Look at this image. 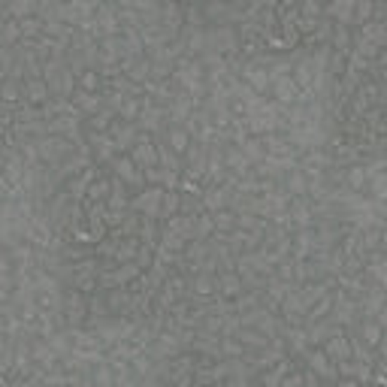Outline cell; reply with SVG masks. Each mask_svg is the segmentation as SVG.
<instances>
[{"label": "cell", "mask_w": 387, "mask_h": 387, "mask_svg": "<svg viewBox=\"0 0 387 387\" xmlns=\"http://www.w3.org/2000/svg\"><path fill=\"white\" fill-rule=\"evenodd\" d=\"M163 191H167V188H161V185H145L142 191H137V194L130 197V209L140 212L142 218L161 221V200H163Z\"/></svg>", "instance_id": "6da1fadb"}, {"label": "cell", "mask_w": 387, "mask_h": 387, "mask_svg": "<svg viewBox=\"0 0 387 387\" xmlns=\"http://www.w3.org/2000/svg\"><path fill=\"white\" fill-rule=\"evenodd\" d=\"M106 170H109L112 176H118V179H121L124 185H128L133 194L145 188V176H142V170L137 167V163H133L130 154H115L112 163H109V167H106Z\"/></svg>", "instance_id": "7a4b0ae2"}, {"label": "cell", "mask_w": 387, "mask_h": 387, "mask_svg": "<svg viewBox=\"0 0 387 387\" xmlns=\"http://www.w3.org/2000/svg\"><path fill=\"white\" fill-rule=\"evenodd\" d=\"M46 82H48V91H52V100H64V103H70L76 88H79V79H76V73L67 64L61 67V70L48 73Z\"/></svg>", "instance_id": "3957f363"}, {"label": "cell", "mask_w": 387, "mask_h": 387, "mask_svg": "<svg viewBox=\"0 0 387 387\" xmlns=\"http://www.w3.org/2000/svg\"><path fill=\"white\" fill-rule=\"evenodd\" d=\"M128 154H130L133 163H137L142 172L151 170V167H161V163H158V145H154V137H151V133H145V130H140V137H137V142H133V149Z\"/></svg>", "instance_id": "277c9868"}, {"label": "cell", "mask_w": 387, "mask_h": 387, "mask_svg": "<svg viewBox=\"0 0 387 387\" xmlns=\"http://www.w3.org/2000/svg\"><path fill=\"white\" fill-rule=\"evenodd\" d=\"M82 130H85V128H82ZM85 140H88V145H91V158H94V163H100V167H109L112 158L118 154V149H115V140L109 137V133L85 130Z\"/></svg>", "instance_id": "5b68a950"}, {"label": "cell", "mask_w": 387, "mask_h": 387, "mask_svg": "<svg viewBox=\"0 0 387 387\" xmlns=\"http://www.w3.org/2000/svg\"><path fill=\"white\" fill-rule=\"evenodd\" d=\"M303 363L308 366V369H315V372H318V379H321V381H330V384H336V379H339L336 363H333L330 357L324 354V348H321V345H318V348H308V351L303 354Z\"/></svg>", "instance_id": "8992f818"}, {"label": "cell", "mask_w": 387, "mask_h": 387, "mask_svg": "<svg viewBox=\"0 0 387 387\" xmlns=\"http://www.w3.org/2000/svg\"><path fill=\"white\" fill-rule=\"evenodd\" d=\"M354 330H357V336H360L375 354L384 357V327L375 321V318H360V321L354 324Z\"/></svg>", "instance_id": "52a82bcc"}, {"label": "cell", "mask_w": 387, "mask_h": 387, "mask_svg": "<svg viewBox=\"0 0 387 387\" xmlns=\"http://www.w3.org/2000/svg\"><path fill=\"white\" fill-rule=\"evenodd\" d=\"M203 209L206 212H218V209H230L233 203V188L230 185H203Z\"/></svg>", "instance_id": "ba28073f"}, {"label": "cell", "mask_w": 387, "mask_h": 387, "mask_svg": "<svg viewBox=\"0 0 387 387\" xmlns=\"http://www.w3.org/2000/svg\"><path fill=\"white\" fill-rule=\"evenodd\" d=\"M161 137H163V142H167L172 151L179 154V158H185L188 145L194 142V137L188 133V128H185V124H182V121H170L167 128H163V133H161Z\"/></svg>", "instance_id": "9c48e42d"}, {"label": "cell", "mask_w": 387, "mask_h": 387, "mask_svg": "<svg viewBox=\"0 0 387 387\" xmlns=\"http://www.w3.org/2000/svg\"><path fill=\"white\" fill-rule=\"evenodd\" d=\"M224 167H227L230 176L248 179V176H251V167H254V163H251L245 154H242L239 145H224Z\"/></svg>", "instance_id": "30bf717a"}, {"label": "cell", "mask_w": 387, "mask_h": 387, "mask_svg": "<svg viewBox=\"0 0 387 387\" xmlns=\"http://www.w3.org/2000/svg\"><path fill=\"white\" fill-rule=\"evenodd\" d=\"M103 299H106L109 315H130L133 290L130 287H109V290H103Z\"/></svg>", "instance_id": "8fae6325"}, {"label": "cell", "mask_w": 387, "mask_h": 387, "mask_svg": "<svg viewBox=\"0 0 387 387\" xmlns=\"http://www.w3.org/2000/svg\"><path fill=\"white\" fill-rule=\"evenodd\" d=\"M188 297H218V276L212 273L188 276Z\"/></svg>", "instance_id": "7c38bea8"}, {"label": "cell", "mask_w": 387, "mask_h": 387, "mask_svg": "<svg viewBox=\"0 0 387 387\" xmlns=\"http://www.w3.org/2000/svg\"><path fill=\"white\" fill-rule=\"evenodd\" d=\"M315 61H312V55H303L299 61L294 64V73H290V79H294V85L299 91H308L312 88V82H315Z\"/></svg>", "instance_id": "4fadbf2b"}, {"label": "cell", "mask_w": 387, "mask_h": 387, "mask_svg": "<svg viewBox=\"0 0 387 387\" xmlns=\"http://www.w3.org/2000/svg\"><path fill=\"white\" fill-rule=\"evenodd\" d=\"M321 348H324V354L330 357L333 363L348 360V357H351V345H348V333H345V330H342V333H336V336H330Z\"/></svg>", "instance_id": "5bb4252c"}, {"label": "cell", "mask_w": 387, "mask_h": 387, "mask_svg": "<svg viewBox=\"0 0 387 387\" xmlns=\"http://www.w3.org/2000/svg\"><path fill=\"white\" fill-rule=\"evenodd\" d=\"M70 103H76V109H79L85 118H88V115H97L100 109H106L103 94H88V91H79V88H76V94H73Z\"/></svg>", "instance_id": "9a60e30c"}, {"label": "cell", "mask_w": 387, "mask_h": 387, "mask_svg": "<svg viewBox=\"0 0 387 387\" xmlns=\"http://www.w3.org/2000/svg\"><path fill=\"white\" fill-rule=\"evenodd\" d=\"M242 290H245V285H242V278L236 269H227V273H218V294L224 299H236Z\"/></svg>", "instance_id": "2e32d148"}, {"label": "cell", "mask_w": 387, "mask_h": 387, "mask_svg": "<svg viewBox=\"0 0 387 387\" xmlns=\"http://www.w3.org/2000/svg\"><path fill=\"white\" fill-rule=\"evenodd\" d=\"M282 185H285V191L290 194V197H306V191H308V179H306V172L299 170V163H297V167H290V170L285 172Z\"/></svg>", "instance_id": "e0dca14e"}, {"label": "cell", "mask_w": 387, "mask_h": 387, "mask_svg": "<svg viewBox=\"0 0 387 387\" xmlns=\"http://www.w3.org/2000/svg\"><path fill=\"white\" fill-rule=\"evenodd\" d=\"M140 245H142L140 236H124V239H118V248H115L112 260H115V264H133V260H137V254H140Z\"/></svg>", "instance_id": "ac0fdd59"}, {"label": "cell", "mask_w": 387, "mask_h": 387, "mask_svg": "<svg viewBox=\"0 0 387 387\" xmlns=\"http://www.w3.org/2000/svg\"><path fill=\"white\" fill-rule=\"evenodd\" d=\"M25 97L31 106H46L52 100V91H48V82L46 79H27L25 82Z\"/></svg>", "instance_id": "d6986e66"}, {"label": "cell", "mask_w": 387, "mask_h": 387, "mask_svg": "<svg viewBox=\"0 0 387 387\" xmlns=\"http://www.w3.org/2000/svg\"><path fill=\"white\" fill-rule=\"evenodd\" d=\"M354 34L363 36L366 43L379 46V48H384V43H387V25L384 22H366L363 27H354Z\"/></svg>", "instance_id": "ffe728a7"}, {"label": "cell", "mask_w": 387, "mask_h": 387, "mask_svg": "<svg viewBox=\"0 0 387 387\" xmlns=\"http://www.w3.org/2000/svg\"><path fill=\"white\" fill-rule=\"evenodd\" d=\"M236 339L245 345V351H260V348H269V336H264L257 327H239Z\"/></svg>", "instance_id": "44dd1931"}, {"label": "cell", "mask_w": 387, "mask_h": 387, "mask_svg": "<svg viewBox=\"0 0 387 387\" xmlns=\"http://www.w3.org/2000/svg\"><path fill=\"white\" fill-rule=\"evenodd\" d=\"M0 97H4V106H22L27 100V97H25V82L4 79V91H0Z\"/></svg>", "instance_id": "7402d4cb"}, {"label": "cell", "mask_w": 387, "mask_h": 387, "mask_svg": "<svg viewBox=\"0 0 387 387\" xmlns=\"http://www.w3.org/2000/svg\"><path fill=\"white\" fill-rule=\"evenodd\" d=\"M342 185H345L348 191H354V194H366V172H363L360 163H354V167H345Z\"/></svg>", "instance_id": "603a6c76"}, {"label": "cell", "mask_w": 387, "mask_h": 387, "mask_svg": "<svg viewBox=\"0 0 387 387\" xmlns=\"http://www.w3.org/2000/svg\"><path fill=\"white\" fill-rule=\"evenodd\" d=\"M109 191H112V176H109V170H106L100 179L91 182V188H88V197H85V203H103L106 197H109Z\"/></svg>", "instance_id": "cb8c5ba5"}, {"label": "cell", "mask_w": 387, "mask_h": 387, "mask_svg": "<svg viewBox=\"0 0 387 387\" xmlns=\"http://www.w3.org/2000/svg\"><path fill=\"white\" fill-rule=\"evenodd\" d=\"M22 43V25L15 18H4V34H0V48H15Z\"/></svg>", "instance_id": "d4e9b609"}, {"label": "cell", "mask_w": 387, "mask_h": 387, "mask_svg": "<svg viewBox=\"0 0 387 387\" xmlns=\"http://www.w3.org/2000/svg\"><path fill=\"white\" fill-rule=\"evenodd\" d=\"M242 149V154H245V158L251 161V163H260L266 158V145H264V137H248L245 142L239 145Z\"/></svg>", "instance_id": "484cf974"}, {"label": "cell", "mask_w": 387, "mask_h": 387, "mask_svg": "<svg viewBox=\"0 0 387 387\" xmlns=\"http://www.w3.org/2000/svg\"><path fill=\"white\" fill-rule=\"evenodd\" d=\"M140 227H142V215H140V212H133V209H128V212H124L121 227L112 230V233H118L121 239L124 236H140Z\"/></svg>", "instance_id": "4316f807"}, {"label": "cell", "mask_w": 387, "mask_h": 387, "mask_svg": "<svg viewBox=\"0 0 387 387\" xmlns=\"http://www.w3.org/2000/svg\"><path fill=\"white\" fill-rule=\"evenodd\" d=\"M179 209H182V191H163V200H161V221L179 215Z\"/></svg>", "instance_id": "83f0119b"}, {"label": "cell", "mask_w": 387, "mask_h": 387, "mask_svg": "<svg viewBox=\"0 0 387 387\" xmlns=\"http://www.w3.org/2000/svg\"><path fill=\"white\" fill-rule=\"evenodd\" d=\"M330 46H333V52H342V55L351 52V27H345V25H333Z\"/></svg>", "instance_id": "f1b7e54d"}, {"label": "cell", "mask_w": 387, "mask_h": 387, "mask_svg": "<svg viewBox=\"0 0 387 387\" xmlns=\"http://www.w3.org/2000/svg\"><path fill=\"white\" fill-rule=\"evenodd\" d=\"M212 221H215V230H218V233H233V230H236V212H233V209H218V212H212Z\"/></svg>", "instance_id": "f546056e"}, {"label": "cell", "mask_w": 387, "mask_h": 387, "mask_svg": "<svg viewBox=\"0 0 387 387\" xmlns=\"http://www.w3.org/2000/svg\"><path fill=\"white\" fill-rule=\"evenodd\" d=\"M94 384H100V387H115V369H112V363L106 360V357L94 363Z\"/></svg>", "instance_id": "4dcf8cb0"}, {"label": "cell", "mask_w": 387, "mask_h": 387, "mask_svg": "<svg viewBox=\"0 0 387 387\" xmlns=\"http://www.w3.org/2000/svg\"><path fill=\"white\" fill-rule=\"evenodd\" d=\"M372 13H375V4H372V0H354V22H351V31H354V27H363L366 22H372Z\"/></svg>", "instance_id": "1f68e13d"}, {"label": "cell", "mask_w": 387, "mask_h": 387, "mask_svg": "<svg viewBox=\"0 0 387 387\" xmlns=\"http://www.w3.org/2000/svg\"><path fill=\"white\" fill-rule=\"evenodd\" d=\"M79 91L103 94V76H100V70H85V73L79 76Z\"/></svg>", "instance_id": "d6a6232c"}, {"label": "cell", "mask_w": 387, "mask_h": 387, "mask_svg": "<svg viewBox=\"0 0 387 387\" xmlns=\"http://www.w3.org/2000/svg\"><path fill=\"white\" fill-rule=\"evenodd\" d=\"M212 233H215V221H212V212H200V215H197V224H194V239L206 242Z\"/></svg>", "instance_id": "836d02e7"}, {"label": "cell", "mask_w": 387, "mask_h": 387, "mask_svg": "<svg viewBox=\"0 0 387 387\" xmlns=\"http://www.w3.org/2000/svg\"><path fill=\"white\" fill-rule=\"evenodd\" d=\"M140 112H142V97H128L124 106H121V112H118V118L121 121H137Z\"/></svg>", "instance_id": "e575fe53"}, {"label": "cell", "mask_w": 387, "mask_h": 387, "mask_svg": "<svg viewBox=\"0 0 387 387\" xmlns=\"http://www.w3.org/2000/svg\"><path fill=\"white\" fill-rule=\"evenodd\" d=\"M299 6V15L303 18H321L324 15V6L318 4V0H303V4H297Z\"/></svg>", "instance_id": "d590c367"}]
</instances>
